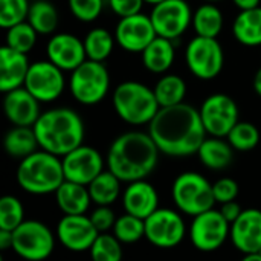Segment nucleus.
I'll return each mask as SVG.
<instances>
[{"mask_svg": "<svg viewBox=\"0 0 261 261\" xmlns=\"http://www.w3.org/2000/svg\"><path fill=\"white\" fill-rule=\"evenodd\" d=\"M148 135L159 151L171 158L197 154L202 142L206 139L199 110L187 102L161 107L148 124Z\"/></svg>", "mask_w": 261, "mask_h": 261, "instance_id": "1", "label": "nucleus"}, {"mask_svg": "<svg viewBox=\"0 0 261 261\" xmlns=\"http://www.w3.org/2000/svg\"><path fill=\"white\" fill-rule=\"evenodd\" d=\"M159 153L148 132H127L112 142L107 153V167L121 182L144 180L154 171Z\"/></svg>", "mask_w": 261, "mask_h": 261, "instance_id": "2", "label": "nucleus"}, {"mask_svg": "<svg viewBox=\"0 0 261 261\" xmlns=\"http://www.w3.org/2000/svg\"><path fill=\"white\" fill-rule=\"evenodd\" d=\"M32 128L40 148L58 158L83 145L86 133L81 116L69 107H55L43 112Z\"/></svg>", "mask_w": 261, "mask_h": 261, "instance_id": "3", "label": "nucleus"}, {"mask_svg": "<svg viewBox=\"0 0 261 261\" xmlns=\"http://www.w3.org/2000/svg\"><path fill=\"white\" fill-rule=\"evenodd\" d=\"M64 180L61 158L41 148L21 159L17 167V184L34 196L55 194Z\"/></svg>", "mask_w": 261, "mask_h": 261, "instance_id": "4", "label": "nucleus"}, {"mask_svg": "<svg viewBox=\"0 0 261 261\" xmlns=\"http://www.w3.org/2000/svg\"><path fill=\"white\" fill-rule=\"evenodd\" d=\"M112 104L116 115L135 127L148 125L161 109L153 89L139 81L118 84L112 95Z\"/></svg>", "mask_w": 261, "mask_h": 261, "instance_id": "5", "label": "nucleus"}, {"mask_svg": "<svg viewBox=\"0 0 261 261\" xmlns=\"http://www.w3.org/2000/svg\"><path fill=\"white\" fill-rule=\"evenodd\" d=\"M173 200L182 214L196 217L213 210L216 199L213 184L196 171H187L176 177L171 188Z\"/></svg>", "mask_w": 261, "mask_h": 261, "instance_id": "6", "label": "nucleus"}, {"mask_svg": "<svg viewBox=\"0 0 261 261\" xmlns=\"http://www.w3.org/2000/svg\"><path fill=\"white\" fill-rule=\"evenodd\" d=\"M110 89V73L104 63L86 60L69 78V90L76 102L95 106L101 102Z\"/></svg>", "mask_w": 261, "mask_h": 261, "instance_id": "7", "label": "nucleus"}, {"mask_svg": "<svg viewBox=\"0 0 261 261\" xmlns=\"http://www.w3.org/2000/svg\"><path fill=\"white\" fill-rule=\"evenodd\" d=\"M188 70L199 80L210 81L217 78L225 66V52L217 38L196 35L185 49Z\"/></svg>", "mask_w": 261, "mask_h": 261, "instance_id": "8", "label": "nucleus"}, {"mask_svg": "<svg viewBox=\"0 0 261 261\" xmlns=\"http://www.w3.org/2000/svg\"><path fill=\"white\" fill-rule=\"evenodd\" d=\"M12 251L26 261H43L49 258L55 248L52 231L41 222L24 220L12 231Z\"/></svg>", "mask_w": 261, "mask_h": 261, "instance_id": "9", "label": "nucleus"}, {"mask_svg": "<svg viewBox=\"0 0 261 261\" xmlns=\"http://www.w3.org/2000/svg\"><path fill=\"white\" fill-rule=\"evenodd\" d=\"M199 113L206 135L216 138H226L239 122V106L226 93H214L205 98Z\"/></svg>", "mask_w": 261, "mask_h": 261, "instance_id": "10", "label": "nucleus"}, {"mask_svg": "<svg viewBox=\"0 0 261 261\" xmlns=\"http://www.w3.org/2000/svg\"><path fill=\"white\" fill-rule=\"evenodd\" d=\"M150 18L159 37L174 41L193 24V11L187 0H164L153 6Z\"/></svg>", "mask_w": 261, "mask_h": 261, "instance_id": "11", "label": "nucleus"}, {"mask_svg": "<svg viewBox=\"0 0 261 261\" xmlns=\"http://www.w3.org/2000/svg\"><path fill=\"white\" fill-rule=\"evenodd\" d=\"M231 236V223L219 210H210L193 217L190 226V240L202 252L217 251Z\"/></svg>", "mask_w": 261, "mask_h": 261, "instance_id": "12", "label": "nucleus"}, {"mask_svg": "<svg viewBox=\"0 0 261 261\" xmlns=\"http://www.w3.org/2000/svg\"><path fill=\"white\" fill-rule=\"evenodd\" d=\"M185 234L184 217L174 210L159 208L145 219V239L156 248H176L182 243Z\"/></svg>", "mask_w": 261, "mask_h": 261, "instance_id": "13", "label": "nucleus"}, {"mask_svg": "<svg viewBox=\"0 0 261 261\" xmlns=\"http://www.w3.org/2000/svg\"><path fill=\"white\" fill-rule=\"evenodd\" d=\"M24 87L40 102H52L58 99L66 89L64 72L49 60H38L31 64Z\"/></svg>", "mask_w": 261, "mask_h": 261, "instance_id": "14", "label": "nucleus"}, {"mask_svg": "<svg viewBox=\"0 0 261 261\" xmlns=\"http://www.w3.org/2000/svg\"><path fill=\"white\" fill-rule=\"evenodd\" d=\"M64 179L87 187L95 177L104 171V159L101 153L90 145H80L61 158Z\"/></svg>", "mask_w": 261, "mask_h": 261, "instance_id": "15", "label": "nucleus"}, {"mask_svg": "<svg viewBox=\"0 0 261 261\" xmlns=\"http://www.w3.org/2000/svg\"><path fill=\"white\" fill-rule=\"evenodd\" d=\"M158 37L150 15L142 12L119 18L115 28L116 44L121 46L125 52L142 54L144 49Z\"/></svg>", "mask_w": 261, "mask_h": 261, "instance_id": "16", "label": "nucleus"}, {"mask_svg": "<svg viewBox=\"0 0 261 261\" xmlns=\"http://www.w3.org/2000/svg\"><path fill=\"white\" fill-rule=\"evenodd\" d=\"M98 236L99 232L86 214L63 216L57 225V239L72 252L89 251Z\"/></svg>", "mask_w": 261, "mask_h": 261, "instance_id": "17", "label": "nucleus"}, {"mask_svg": "<svg viewBox=\"0 0 261 261\" xmlns=\"http://www.w3.org/2000/svg\"><path fill=\"white\" fill-rule=\"evenodd\" d=\"M46 55L63 72H73L87 60L84 41L69 32L54 34L46 44Z\"/></svg>", "mask_w": 261, "mask_h": 261, "instance_id": "18", "label": "nucleus"}, {"mask_svg": "<svg viewBox=\"0 0 261 261\" xmlns=\"http://www.w3.org/2000/svg\"><path fill=\"white\" fill-rule=\"evenodd\" d=\"M40 101L23 86L5 93L3 110L6 119L17 127H34L40 115Z\"/></svg>", "mask_w": 261, "mask_h": 261, "instance_id": "19", "label": "nucleus"}, {"mask_svg": "<svg viewBox=\"0 0 261 261\" xmlns=\"http://www.w3.org/2000/svg\"><path fill=\"white\" fill-rule=\"evenodd\" d=\"M231 240L243 255L258 254L261 249V211L257 208L243 210L231 225Z\"/></svg>", "mask_w": 261, "mask_h": 261, "instance_id": "20", "label": "nucleus"}, {"mask_svg": "<svg viewBox=\"0 0 261 261\" xmlns=\"http://www.w3.org/2000/svg\"><path fill=\"white\" fill-rule=\"evenodd\" d=\"M122 205L127 214L145 220L156 210H159V196L156 188L145 179L136 180L128 184V187L124 190Z\"/></svg>", "mask_w": 261, "mask_h": 261, "instance_id": "21", "label": "nucleus"}, {"mask_svg": "<svg viewBox=\"0 0 261 261\" xmlns=\"http://www.w3.org/2000/svg\"><path fill=\"white\" fill-rule=\"evenodd\" d=\"M31 63L26 54L17 52L6 44L0 47V90L3 93L23 87Z\"/></svg>", "mask_w": 261, "mask_h": 261, "instance_id": "22", "label": "nucleus"}, {"mask_svg": "<svg viewBox=\"0 0 261 261\" xmlns=\"http://www.w3.org/2000/svg\"><path fill=\"white\" fill-rule=\"evenodd\" d=\"M57 206L64 216H80L86 214L92 199L87 187L64 180L61 187L55 191Z\"/></svg>", "mask_w": 261, "mask_h": 261, "instance_id": "23", "label": "nucleus"}, {"mask_svg": "<svg viewBox=\"0 0 261 261\" xmlns=\"http://www.w3.org/2000/svg\"><path fill=\"white\" fill-rule=\"evenodd\" d=\"M144 67L151 73H167L174 63V43L164 37H156L141 54Z\"/></svg>", "mask_w": 261, "mask_h": 261, "instance_id": "24", "label": "nucleus"}, {"mask_svg": "<svg viewBox=\"0 0 261 261\" xmlns=\"http://www.w3.org/2000/svg\"><path fill=\"white\" fill-rule=\"evenodd\" d=\"M197 156L206 168L219 171L231 165V162L234 161V148L226 138L206 136L197 151Z\"/></svg>", "mask_w": 261, "mask_h": 261, "instance_id": "25", "label": "nucleus"}, {"mask_svg": "<svg viewBox=\"0 0 261 261\" xmlns=\"http://www.w3.org/2000/svg\"><path fill=\"white\" fill-rule=\"evenodd\" d=\"M232 34L243 46H261V6L240 11L232 23Z\"/></svg>", "mask_w": 261, "mask_h": 261, "instance_id": "26", "label": "nucleus"}, {"mask_svg": "<svg viewBox=\"0 0 261 261\" xmlns=\"http://www.w3.org/2000/svg\"><path fill=\"white\" fill-rule=\"evenodd\" d=\"M223 14L216 3H203L193 12V29L196 35L217 38L223 29Z\"/></svg>", "mask_w": 261, "mask_h": 261, "instance_id": "27", "label": "nucleus"}, {"mask_svg": "<svg viewBox=\"0 0 261 261\" xmlns=\"http://www.w3.org/2000/svg\"><path fill=\"white\" fill-rule=\"evenodd\" d=\"M5 150L11 158L24 159L29 154L40 150L35 132L32 127H17L14 125L6 135L3 141Z\"/></svg>", "mask_w": 261, "mask_h": 261, "instance_id": "28", "label": "nucleus"}, {"mask_svg": "<svg viewBox=\"0 0 261 261\" xmlns=\"http://www.w3.org/2000/svg\"><path fill=\"white\" fill-rule=\"evenodd\" d=\"M121 180L110 171L104 170L98 177H95L89 185V194L93 203L98 206H110L121 196Z\"/></svg>", "mask_w": 261, "mask_h": 261, "instance_id": "29", "label": "nucleus"}, {"mask_svg": "<svg viewBox=\"0 0 261 261\" xmlns=\"http://www.w3.org/2000/svg\"><path fill=\"white\" fill-rule=\"evenodd\" d=\"M154 96L161 107H171L185 102L187 83L180 75L164 73L153 87Z\"/></svg>", "mask_w": 261, "mask_h": 261, "instance_id": "30", "label": "nucleus"}, {"mask_svg": "<svg viewBox=\"0 0 261 261\" xmlns=\"http://www.w3.org/2000/svg\"><path fill=\"white\" fill-rule=\"evenodd\" d=\"M38 35H52L58 26V11L47 0H37L31 3L28 20Z\"/></svg>", "mask_w": 261, "mask_h": 261, "instance_id": "31", "label": "nucleus"}, {"mask_svg": "<svg viewBox=\"0 0 261 261\" xmlns=\"http://www.w3.org/2000/svg\"><path fill=\"white\" fill-rule=\"evenodd\" d=\"M84 49L87 60L104 63L113 52L115 47V34H110L104 28H93L84 37Z\"/></svg>", "mask_w": 261, "mask_h": 261, "instance_id": "32", "label": "nucleus"}, {"mask_svg": "<svg viewBox=\"0 0 261 261\" xmlns=\"http://www.w3.org/2000/svg\"><path fill=\"white\" fill-rule=\"evenodd\" d=\"M112 234L122 245L138 243L141 239H145V220L125 213L124 216L116 219Z\"/></svg>", "mask_w": 261, "mask_h": 261, "instance_id": "33", "label": "nucleus"}, {"mask_svg": "<svg viewBox=\"0 0 261 261\" xmlns=\"http://www.w3.org/2000/svg\"><path fill=\"white\" fill-rule=\"evenodd\" d=\"M231 147L237 151H251L260 142V130L248 121H239L226 136Z\"/></svg>", "mask_w": 261, "mask_h": 261, "instance_id": "34", "label": "nucleus"}, {"mask_svg": "<svg viewBox=\"0 0 261 261\" xmlns=\"http://www.w3.org/2000/svg\"><path fill=\"white\" fill-rule=\"evenodd\" d=\"M37 35H38V32L28 21H23V23H18V24L6 29L5 44L17 52L28 55V52H31L37 43Z\"/></svg>", "mask_w": 261, "mask_h": 261, "instance_id": "35", "label": "nucleus"}, {"mask_svg": "<svg viewBox=\"0 0 261 261\" xmlns=\"http://www.w3.org/2000/svg\"><path fill=\"white\" fill-rule=\"evenodd\" d=\"M89 252L92 261H122V243L113 234H99Z\"/></svg>", "mask_w": 261, "mask_h": 261, "instance_id": "36", "label": "nucleus"}, {"mask_svg": "<svg viewBox=\"0 0 261 261\" xmlns=\"http://www.w3.org/2000/svg\"><path fill=\"white\" fill-rule=\"evenodd\" d=\"M24 222V208L14 196H3L0 199V229L15 231Z\"/></svg>", "mask_w": 261, "mask_h": 261, "instance_id": "37", "label": "nucleus"}, {"mask_svg": "<svg viewBox=\"0 0 261 261\" xmlns=\"http://www.w3.org/2000/svg\"><path fill=\"white\" fill-rule=\"evenodd\" d=\"M29 0H0V26L9 29L28 20Z\"/></svg>", "mask_w": 261, "mask_h": 261, "instance_id": "38", "label": "nucleus"}, {"mask_svg": "<svg viewBox=\"0 0 261 261\" xmlns=\"http://www.w3.org/2000/svg\"><path fill=\"white\" fill-rule=\"evenodd\" d=\"M67 5L69 11L76 20L83 23H90L101 15L104 0H67Z\"/></svg>", "mask_w": 261, "mask_h": 261, "instance_id": "39", "label": "nucleus"}, {"mask_svg": "<svg viewBox=\"0 0 261 261\" xmlns=\"http://www.w3.org/2000/svg\"><path fill=\"white\" fill-rule=\"evenodd\" d=\"M213 193H214L216 203L223 205V203L232 202L239 196V184L229 177L219 179L217 182L213 184Z\"/></svg>", "mask_w": 261, "mask_h": 261, "instance_id": "40", "label": "nucleus"}, {"mask_svg": "<svg viewBox=\"0 0 261 261\" xmlns=\"http://www.w3.org/2000/svg\"><path fill=\"white\" fill-rule=\"evenodd\" d=\"M89 217L99 234H106L112 231L118 219L110 206H98Z\"/></svg>", "mask_w": 261, "mask_h": 261, "instance_id": "41", "label": "nucleus"}, {"mask_svg": "<svg viewBox=\"0 0 261 261\" xmlns=\"http://www.w3.org/2000/svg\"><path fill=\"white\" fill-rule=\"evenodd\" d=\"M144 0H109L110 9L119 17H130L135 14H139L142 6H144Z\"/></svg>", "mask_w": 261, "mask_h": 261, "instance_id": "42", "label": "nucleus"}, {"mask_svg": "<svg viewBox=\"0 0 261 261\" xmlns=\"http://www.w3.org/2000/svg\"><path fill=\"white\" fill-rule=\"evenodd\" d=\"M219 211L222 213V216H223V217H225L231 225H232V223L240 217V214L243 213L242 206H240L236 200L220 205V210H219Z\"/></svg>", "mask_w": 261, "mask_h": 261, "instance_id": "43", "label": "nucleus"}, {"mask_svg": "<svg viewBox=\"0 0 261 261\" xmlns=\"http://www.w3.org/2000/svg\"><path fill=\"white\" fill-rule=\"evenodd\" d=\"M12 242H14L12 231L0 229V249H3V251H6V249H12Z\"/></svg>", "mask_w": 261, "mask_h": 261, "instance_id": "44", "label": "nucleus"}, {"mask_svg": "<svg viewBox=\"0 0 261 261\" xmlns=\"http://www.w3.org/2000/svg\"><path fill=\"white\" fill-rule=\"evenodd\" d=\"M232 2L240 11H248V9H254V8L261 6V0H232Z\"/></svg>", "mask_w": 261, "mask_h": 261, "instance_id": "45", "label": "nucleus"}, {"mask_svg": "<svg viewBox=\"0 0 261 261\" xmlns=\"http://www.w3.org/2000/svg\"><path fill=\"white\" fill-rule=\"evenodd\" d=\"M252 86H254V90H255V93L261 96V67L255 72V76H254V83H252Z\"/></svg>", "mask_w": 261, "mask_h": 261, "instance_id": "46", "label": "nucleus"}, {"mask_svg": "<svg viewBox=\"0 0 261 261\" xmlns=\"http://www.w3.org/2000/svg\"><path fill=\"white\" fill-rule=\"evenodd\" d=\"M240 261H261L260 254H246Z\"/></svg>", "mask_w": 261, "mask_h": 261, "instance_id": "47", "label": "nucleus"}, {"mask_svg": "<svg viewBox=\"0 0 261 261\" xmlns=\"http://www.w3.org/2000/svg\"><path fill=\"white\" fill-rule=\"evenodd\" d=\"M145 3H148V5H151V6H154V5H158V3H161V2H164V0H144Z\"/></svg>", "mask_w": 261, "mask_h": 261, "instance_id": "48", "label": "nucleus"}, {"mask_svg": "<svg viewBox=\"0 0 261 261\" xmlns=\"http://www.w3.org/2000/svg\"><path fill=\"white\" fill-rule=\"evenodd\" d=\"M206 3H217V2H222V0H205Z\"/></svg>", "mask_w": 261, "mask_h": 261, "instance_id": "49", "label": "nucleus"}, {"mask_svg": "<svg viewBox=\"0 0 261 261\" xmlns=\"http://www.w3.org/2000/svg\"><path fill=\"white\" fill-rule=\"evenodd\" d=\"M258 254H260V255H261V249H260V252H258Z\"/></svg>", "mask_w": 261, "mask_h": 261, "instance_id": "50", "label": "nucleus"}]
</instances>
